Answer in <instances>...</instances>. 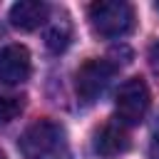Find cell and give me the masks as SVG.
I'll return each instance as SVG.
<instances>
[{"label":"cell","mask_w":159,"mask_h":159,"mask_svg":"<svg viewBox=\"0 0 159 159\" xmlns=\"http://www.w3.org/2000/svg\"><path fill=\"white\" fill-rule=\"evenodd\" d=\"M87 15H89V25H92L94 35L107 37V40L124 37L137 25L134 7L124 0H97L89 5Z\"/></svg>","instance_id":"6da1fadb"},{"label":"cell","mask_w":159,"mask_h":159,"mask_svg":"<svg viewBox=\"0 0 159 159\" xmlns=\"http://www.w3.org/2000/svg\"><path fill=\"white\" fill-rule=\"evenodd\" d=\"M65 144V127L52 119L32 122L17 139V149L25 159H50Z\"/></svg>","instance_id":"7a4b0ae2"},{"label":"cell","mask_w":159,"mask_h":159,"mask_svg":"<svg viewBox=\"0 0 159 159\" xmlns=\"http://www.w3.org/2000/svg\"><path fill=\"white\" fill-rule=\"evenodd\" d=\"M149 87L142 77H129L127 82L119 84L117 94H114V112H117V122L122 127H137L147 112H149Z\"/></svg>","instance_id":"3957f363"},{"label":"cell","mask_w":159,"mask_h":159,"mask_svg":"<svg viewBox=\"0 0 159 159\" xmlns=\"http://www.w3.org/2000/svg\"><path fill=\"white\" fill-rule=\"evenodd\" d=\"M117 75V65L104 60V57H92L84 65H80L77 75H75V92L82 102H94L114 80Z\"/></svg>","instance_id":"277c9868"},{"label":"cell","mask_w":159,"mask_h":159,"mask_svg":"<svg viewBox=\"0 0 159 159\" xmlns=\"http://www.w3.org/2000/svg\"><path fill=\"white\" fill-rule=\"evenodd\" d=\"M32 60L25 45H5L0 47V82L2 84H22L30 80Z\"/></svg>","instance_id":"5b68a950"},{"label":"cell","mask_w":159,"mask_h":159,"mask_svg":"<svg viewBox=\"0 0 159 159\" xmlns=\"http://www.w3.org/2000/svg\"><path fill=\"white\" fill-rule=\"evenodd\" d=\"M92 149L99 159H117L129 149V134L119 122H109L94 132Z\"/></svg>","instance_id":"8992f818"},{"label":"cell","mask_w":159,"mask_h":159,"mask_svg":"<svg viewBox=\"0 0 159 159\" xmlns=\"http://www.w3.org/2000/svg\"><path fill=\"white\" fill-rule=\"evenodd\" d=\"M50 15V5L42 0H20L10 7V25L17 30H37L40 25H45Z\"/></svg>","instance_id":"52a82bcc"},{"label":"cell","mask_w":159,"mask_h":159,"mask_svg":"<svg viewBox=\"0 0 159 159\" xmlns=\"http://www.w3.org/2000/svg\"><path fill=\"white\" fill-rule=\"evenodd\" d=\"M72 42V25L67 17H60L50 25L47 35H45V45L52 50V52H65Z\"/></svg>","instance_id":"ba28073f"},{"label":"cell","mask_w":159,"mask_h":159,"mask_svg":"<svg viewBox=\"0 0 159 159\" xmlns=\"http://www.w3.org/2000/svg\"><path fill=\"white\" fill-rule=\"evenodd\" d=\"M22 107H25V97H20V94H5V97H0V124L12 122L22 112Z\"/></svg>","instance_id":"9c48e42d"},{"label":"cell","mask_w":159,"mask_h":159,"mask_svg":"<svg viewBox=\"0 0 159 159\" xmlns=\"http://www.w3.org/2000/svg\"><path fill=\"white\" fill-rule=\"evenodd\" d=\"M149 157L152 159H159V119L154 124V132H152V144H149Z\"/></svg>","instance_id":"30bf717a"},{"label":"cell","mask_w":159,"mask_h":159,"mask_svg":"<svg viewBox=\"0 0 159 159\" xmlns=\"http://www.w3.org/2000/svg\"><path fill=\"white\" fill-rule=\"evenodd\" d=\"M149 65H152V70L159 75V40L152 42V47H149Z\"/></svg>","instance_id":"8fae6325"},{"label":"cell","mask_w":159,"mask_h":159,"mask_svg":"<svg viewBox=\"0 0 159 159\" xmlns=\"http://www.w3.org/2000/svg\"><path fill=\"white\" fill-rule=\"evenodd\" d=\"M0 159H7V157H5V154H2V152H0Z\"/></svg>","instance_id":"7c38bea8"},{"label":"cell","mask_w":159,"mask_h":159,"mask_svg":"<svg viewBox=\"0 0 159 159\" xmlns=\"http://www.w3.org/2000/svg\"><path fill=\"white\" fill-rule=\"evenodd\" d=\"M157 10H159V2H157Z\"/></svg>","instance_id":"4fadbf2b"}]
</instances>
